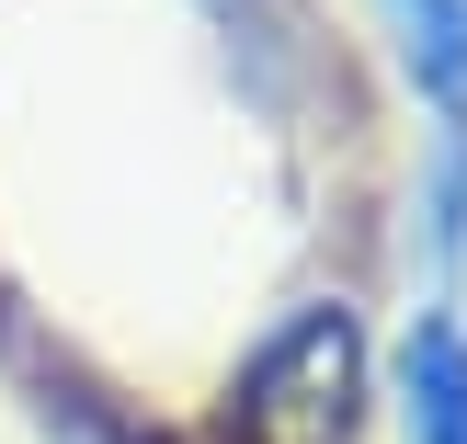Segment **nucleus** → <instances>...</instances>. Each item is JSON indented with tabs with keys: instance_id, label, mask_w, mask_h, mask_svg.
Masks as SVG:
<instances>
[{
	"instance_id": "nucleus-1",
	"label": "nucleus",
	"mask_w": 467,
	"mask_h": 444,
	"mask_svg": "<svg viewBox=\"0 0 467 444\" xmlns=\"http://www.w3.org/2000/svg\"><path fill=\"white\" fill-rule=\"evenodd\" d=\"M354 399H365L354 319L342 308H296L251 354L240 399H228V444H354Z\"/></svg>"
},
{
	"instance_id": "nucleus-2",
	"label": "nucleus",
	"mask_w": 467,
	"mask_h": 444,
	"mask_svg": "<svg viewBox=\"0 0 467 444\" xmlns=\"http://www.w3.org/2000/svg\"><path fill=\"white\" fill-rule=\"evenodd\" d=\"M388 399H400V444H467V319L445 308V296L400 331Z\"/></svg>"
},
{
	"instance_id": "nucleus-3",
	"label": "nucleus",
	"mask_w": 467,
	"mask_h": 444,
	"mask_svg": "<svg viewBox=\"0 0 467 444\" xmlns=\"http://www.w3.org/2000/svg\"><path fill=\"white\" fill-rule=\"evenodd\" d=\"M433 126H467V0H377Z\"/></svg>"
}]
</instances>
